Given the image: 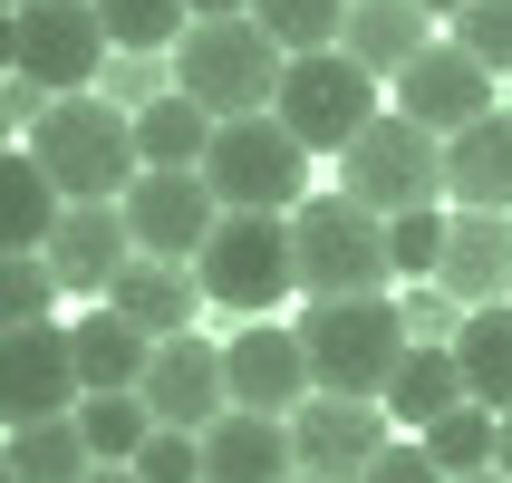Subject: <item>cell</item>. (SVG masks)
Listing matches in <instances>:
<instances>
[{"instance_id":"6da1fadb","label":"cell","mask_w":512,"mask_h":483,"mask_svg":"<svg viewBox=\"0 0 512 483\" xmlns=\"http://www.w3.org/2000/svg\"><path fill=\"white\" fill-rule=\"evenodd\" d=\"M290 329H300V348H310V377L329 387V397H387L397 358L416 348V329H406V300H397V290L310 300Z\"/></svg>"},{"instance_id":"7a4b0ae2","label":"cell","mask_w":512,"mask_h":483,"mask_svg":"<svg viewBox=\"0 0 512 483\" xmlns=\"http://www.w3.org/2000/svg\"><path fill=\"white\" fill-rule=\"evenodd\" d=\"M29 155L58 174V194L68 203H126V184L145 174L136 155V107H116V97H58L39 126H29Z\"/></svg>"},{"instance_id":"3957f363","label":"cell","mask_w":512,"mask_h":483,"mask_svg":"<svg viewBox=\"0 0 512 483\" xmlns=\"http://www.w3.org/2000/svg\"><path fill=\"white\" fill-rule=\"evenodd\" d=\"M281 68H290V49L252 10H242V20H194L174 39V87H184L194 107H213V116H271Z\"/></svg>"},{"instance_id":"277c9868","label":"cell","mask_w":512,"mask_h":483,"mask_svg":"<svg viewBox=\"0 0 512 483\" xmlns=\"http://www.w3.org/2000/svg\"><path fill=\"white\" fill-rule=\"evenodd\" d=\"M290 252H300V290H310V300H358V290L397 281L387 213H368L358 194H310L290 213Z\"/></svg>"},{"instance_id":"5b68a950","label":"cell","mask_w":512,"mask_h":483,"mask_svg":"<svg viewBox=\"0 0 512 483\" xmlns=\"http://www.w3.org/2000/svg\"><path fill=\"white\" fill-rule=\"evenodd\" d=\"M203 184L223 194V213H300L310 203V145L290 136L281 116H223Z\"/></svg>"},{"instance_id":"8992f818","label":"cell","mask_w":512,"mask_h":483,"mask_svg":"<svg viewBox=\"0 0 512 483\" xmlns=\"http://www.w3.org/2000/svg\"><path fill=\"white\" fill-rule=\"evenodd\" d=\"M203 271V300H223L242 319H271L300 290V252H290V213H223L213 242L194 252Z\"/></svg>"},{"instance_id":"52a82bcc","label":"cell","mask_w":512,"mask_h":483,"mask_svg":"<svg viewBox=\"0 0 512 483\" xmlns=\"http://www.w3.org/2000/svg\"><path fill=\"white\" fill-rule=\"evenodd\" d=\"M271 116H281V126L310 145V155H348V145L368 136L387 107H377V78H368L348 49H310V58H290V68H281V97H271Z\"/></svg>"},{"instance_id":"ba28073f","label":"cell","mask_w":512,"mask_h":483,"mask_svg":"<svg viewBox=\"0 0 512 483\" xmlns=\"http://www.w3.org/2000/svg\"><path fill=\"white\" fill-rule=\"evenodd\" d=\"M339 194H358L368 213H426V203H445V136H426L416 116L387 107L339 155Z\"/></svg>"},{"instance_id":"9c48e42d","label":"cell","mask_w":512,"mask_h":483,"mask_svg":"<svg viewBox=\"0 0 512 483\" xmlns=\"http://www.w3.org/2000/svg\"><path fill=\"white\" fill-rule=\"evenodd\" d=\"M107 49L116 39L97 20V0H10V68L39 78L49 97H87Z\"/></svg>"},{"instance_id":"30bf717a","label":"cell","mask_w":512,"mask_h":483,"mask_svg":"<svg viewBox=\"0 0 512 483\" xmlns=\"http://www.w3.org/2000/svg\"><path fill=\"white\" fill-rule=\"evenodd\" d=\"M223 223V194L203 184V165H145L126 184V232H136V252L155 261H194Z\"/></svg>"},{"instance_id":"8fae6325","label":"cell","mask_w":512,"mask_h":483,"mask_svg":"<svg viewBox=\"0 0 512 483\" xmlns=\"http://www.w3.org/2000/svg\"><path fill=\"white\" fill-rule=\"evenodd\" d=\"M87 377H78V339L39 319V329H0V416L39 426V416H78Z\"/></svg>"},{"instance_id":"7c38bea8","label":"cell","mask_w":512,"mask_h":483,"mask_svg":"<svg viewBox=\"0 0 512 483\" xmlns=\"http://www.w3.org/2000/svg\"><path fill=\"white\" fill-rule=\"evenodd\" d=\"M290 445H300V474H319V483H368V464L397 445V416L377 397H329L319 387L300 416H290Z\"/></svg>"},{"instance_id":"4fadbf2b","label":"cell","mask_w":512,"mask_h":483,"mask_svg":"<svg viewBox=\"0 0 512 483\" xmlns=\"http://www.w3.org/2000/svg\"><path fill=\"white\" fill-rule=\"evenodd\" d=\"M223 368H232V406H252V416H300V406L319 397L310 348H300V329H281V319H242L223 339Z\"/></svg>"},{"instance_id":"5bb4252c","label":"cell","mask_w":512,"mask_h":483,"mask_svg":"<svg viewBox=\"0 0 512 483\" xmlns=\"http://www.w3.org/2000/svg\"><path fill=\"white\" fill-rule=\"evenodd\" d=\"M145 406H155V426H223L232 416V368H223V348L213 339H155V368H145V387H136Z\"/></svg>"},{"instance_id":"9a60e30c","label":"cell","mask_w":512,"mask_h":483,"mask_svg":"<svg viewBox=\"0 0 512 483\" xmlns=\"http://www.w3.org/2000/svg\"><path fill=\"white\" fill-rule=\"evenodd\" d=\"M397 116H416L426 136H464L474 116H493V68L474 49H455V39H435L397 78Z\"/></svg>"},{"instance_id":"2e32d148","label":"cell","mask_w":512,"mask_h":483,"mask_svg":"<svg viewBox=\"0 0 512 483\" xmlns=\"http://www.w3.org/2000/svg\"><path fill=\"white\" fill-rule=\"evenodd\" d=\"M49 261H58V281L87 290V300H107L116 271L136 261V232H126V203H68V223L49 232Z\"/></svg>"},{"instance_id":"e0dca14e","label":"cell","mask_w":512,"mask_h":483,"mask_svg":"<svg viewBox=\"0 0 512 483\" xmlns=\"http://www.w3.org/2000/svg\"><path fill=\"white\" fill-rule=\"evenodd\" d=\"M290 474H300L290 416H252V406H232L223 426H203V483H290Z\"/></svg>"},{"instance_id":"ac0fdd59","label":"cell","mask_w":512,"mask_h":483,"mask_svg":"<svg viewBox=\"0 0 512 483\" xmlns=\"http://www.w3.org/2000/svg\"><path fill=\"white\" fill-rule=\"evenodd\" d=\"M445 203L455 213H512V107L445 136Z\"/></svg>"},{"instance_id":"d6986e66","label":"cell","mask_w":512,"mask_h":483,"mask_svg":"<svg viewBox=\"0 0 512 483\" xmlns=\"http://www.w3.org/2000/svg\"><path fill=\"white\" fill-rule=\"evenodd\" d=\"M435 290H455L464 310H493V300H512V213H455Z\"/></svg>"},{"instance_id":"ffe728a7","label":"cell","mask_w":512,"mask_h":483,"mask_svg":"<svg viewBox=\"0 0 512 483\" xmlns=\"http://www.w3.org/2000/svg\"><path fill=\"white\" fill-rule=\"evenodd\" d=\"M107 300L136 319L145 339H184V329H194V310H203V271H194V261H155V252H136L126 271H116Z\"/></svg>"},{"instance_id":"44dd1931","label":"cell","mask_w":512,"mask_h":483,"mask_svg":"<svg viewBox=\"0 0 512 483\" xmlns=\"http://www.w3.org/2000/svg\"><path fill=\"white\" fill-rule=\"evenodd\" d=\"M68 339H78V377H87V397L145 387V368H155V339H145L136 319L116 310V300H87V310L68 319Z\"/></svg>"},{"instance_id":"7402d4cb","label":"cell","mask_w":512,"mask_h":483,"mask_svg":"<svg viewBox=\"0 0 512 483\" xmlns=\"http://www.w3.org/2000/svg\"><path fill=\"white\" fill-rule=\"evenodd\" d=\"M464 397H474V387H464L455 339H416V348L397 358V377H387V397H377V406H387V416H397L406 435H426L435 416H455Z\"/></svg>"},{"instance_id":"603a6c76","label":"cell","mask_w":512,"mask_h":483,"mask_svg":"<svg viewBox=\"0 0 512 483\" xmlns=\"http://www.w3.org/2000/svg\"><path fill=\"white\" fill-rule=\"evenodd\" d=\"M68 223V194H58V174L29 155V145H10L0 155V252H49V232Z\"/></svg>"},{"instance_id":"cb8c5ba5","label":"cell","mask_w":512,"mask_h":483,"mask_svg":"<svg viewBox=\"0 0 512 483\" xmlns=\"http://www.w3.org/2000/svg\"><path fill=\"white\" fill-rule=\"evenodd\" d=\"M426 20H435V10H416V0H348V39H339V49L358 58L368 78H406V68L435 49Z\"/></svg>"},{"instance_id":"d4e9b609","label":"cell","mask_w":512,"mask_h":483,"mask_svg":"<svg viewBox=\"0 0 512 483\" xmlns=\"http://www.w3.org/2000/svg\"><path fill=\"white\" fill-rule=\"evenodd\" d=\"M87 474H97V445L78 435V416H39V426H10L0 483H87Z\"/></svg>"},{"instance_id":"484cf974","label":"cell","mask_w":512,"mask_h":483,"mask_svg":"<svg viewBox=\"0 0 512 483\" xmlns=\"http://www.w3.org/2000/svg\"><path fill=\"white\" fill-rule=\"evenodd\" d=\"M455 358H464V387H474V406L512 416V300H493V310H464Z\"/></svg>"},{"instance_id":"4316f807","label":"cell","mask_w":512,"mask_h":483,"mask_svg":"<svg viewBox=\"0 0 512 483\" xmlns=\"http://www.w3.org/2000/svg\"><path fill=\"white\" fill-rule=\"evenodd\" d=\"M213 126H223L213 107H194L184 87H165V97L136 107V155L145 165H203V155H213Z\"/></svg>"},{"instance_id":"83f0119b","label":"cell","mask_w":512,"mask_h":483,"mask_svg":"<svg viewBox=\"0 0 512 483\" xmlns=\"http://www.w3.org/2000/svg\"><path fill=\"white\" fill-rule=\"evenodd\" d=\"M97 20L126 58H174V39L194 29V0H97Z\"/></svg>"},{"instance_id":"f1b7e54d","label":"cell","mask_w":512,"mask_h":483,"mask_svg":"<svg viewBox=\"0 0 512 483\" xmlns=\"http://www.w3.org/2000/svg\"><path fill=\"white\" fill-rule=\"evenodd\" d=\"M416 445H426V455L445 464V474H484V464L503 455V416H493V406H474V397H464L455 416H435V426L416 435Z\"/></svg>"},{"instance_id":"f546056e","label":"cell","mask_w":512,"mask_h":483,"mask_svg":"<svg viewBox=\"0 0 512 483\" xmlns=\"http://www.w3.org/2000/svg\"><path fill=\"white\" fill-rule=\"evenodd\" d=\"M78 435L97 445V464H136V455H145V435H155V406H145L136 387L87 397V406H78Z\"/></svg>"},{"instance_id":"4dcf8cb0","label":"cell","mask_w":512,"mask_h":483,"mask_svg":"<svg viewBox=\"0 0 512 483\" xmlns=\"http://www.w3.org/2000/svg\"><path fill=\"white\" fill-rule=\"evenodd\" d=\"M252 20L271 29L290 58H310V49H339L348 39V0H252Z\"/></svg>"},{"instance_id":"1f68e13d","label":"cell","mask_w":512,"mask_h":483,"mask_svg":"<svg viewBox=\"0 0 512 483\" xmlns=\"http://www.w3.org/2000/svg\"><path fill=\"white\" fill-rule=\"evenodd\" d=\"M58 261L49 252H0V329H39L58 310Z\"/></svg>"},{"instance_id":"d6a6232c","label":"cell","mask_w":512,"mask_h":483,"mask_svg":"<svg viewBox=\"0 0 512 483\" xmlns=\"http://www.w3.org/2000/svg\"><path fill=\"white\" fill-rule=\"evenodd\" d=\"M445 232H455V213H445V203H426V213H387L397 281H435V271H445Z\"/></svg>"},{"instance_id":"836d02e7","label":"cell","mask_w":512,"mask_h":483,"mask_svg":"<svg viewBox=\"0 0 512 483\" xmlns=\"http://www.w3.org/2000/svg\"><path fill=\"white\" fill-rule=\"evenodd\" d=\"M445 39H455V49H474L493 78H512V0H464L455 20H445Z\"/></svg>"},{"instance_id":"e575fe53","label":"cell","mask_w":512,"mask_h":483,"mask_svg":"<svg viewBox=\"0 0 512 483\" xmlns=\"http://www.w3.org/2000/svg\"><path fill=\"white\" fill-rule=\"evenodd\" d=\"M145 483H203V435L194 426H155L145 435V455H136Z\"/></svg>"},{"instance_id":"d590c367","label":"cell","mask_w":512,"mask_h":483,"mask_svg":"<svg viewBox=\"0 0 512 483\" xmlns=\"http://www.w3.org/2000/svg\"><path fill=\"white\" fill-rule=\"evenodd\" d=\"M368 483H445V464H435L426 445H416V435H397V445H387V455L368 464Z\"/></svg>"},{"instance_id":"8d00e7d4","label":"cell","mask_w":512,"mask_h":483,"mask_svg":"<svg viewBox=\"0 0 512 483\" xmlns=\"http://www.w3.org/2000/svg\"><path fill=\"white\" fill-rule=\"evenodd\" d=\"M252 0H194V20H242Z\"/></svg>"},{"instance_id":"74e56055","label":"cell","mask_w":512,"mask_h":483,"mask_svg":"<svg viewBox=\"0 0 512 483\" xmlns=\"http://www.w3.org/2000/svg\"><path fill=\"white\" fill-rule=\"evenodd\" d=\"M87 483H145V474H136V464H97Z\"/></svg>"},{"instance_id":"f35d334b","label":"cell","mask_w":512,"mask_h":483,"mask_svg":"<svg viewBox=\"0 0 512 483\" xmlns=\"http://www.w3.org/2000/svg\"><path fill=\"white\" fill-rule=\"evenodd\" d=\"M445 483H512V474H503V464H484V474H445Z\"/></svg>"},{"instance_id":"ab89813d","label":"cell","mask_w":512,"mask_h":483,"mask_svg":"<svg viewBox=\"0 0 512 483\" xmlns=\"http://www.w3.org/2000/svg\"><path fill=\"white\" fill-rule=\"evenodd\" d=\"M416 10H435V20H455V10H464V0H416Z\"/></svg>"},{"instance_id":"60d3db41","label":"cell","mask_w":512,"mask_h":483,"mask_svg":"<svg viewBox=\"0 0 512 483\" xmlns=\"http://www.w3.org/2000/svg\"><path fill=\"white\" fill-rule=\"evenodd\" d=\"M493 464H503V474H512V416H503V455H493Z\"/></svg>"},{"instance_id":"b9f144b4","label":"cell","mask_w":512,"mask_h":483,"mask_svg":"<svg viewBox=\"0 0 512 483\" xmlns=\"http://www.w3.org/2000/svg\"><path fill=\"white\" fill-rule=\"evenodd\" d=\"M290 483H319V474H290Z\"/></svg>"}]
</instances>
